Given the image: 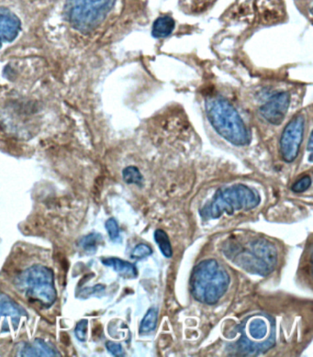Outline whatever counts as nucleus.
Returning a JSON list of instances; mask_svg holds the SVG:
<instances>
[{
  "label": "nucleus",
  "instance_id": "obj_10",
  "mask_svg": "<svg viewBox=\"0 0 313 357\" xmlns=\"http://www.w3.org/2000/svg\"><path fill=\"white\" fill-rule=\"evenodd\" d=\"M20 31V22L15 15L0 13V48L4 43L15 40Z\"/></svg>",
  "mask_w": 313,
  "mask_h": 357
},
{
  "label": "nucleus",
  "instance_id": "obj_13",
  "mask_svg": "<svg viewBox=\"0 0 313 357\" xmlns=\"http://www.w3.org/2000/svg\"><path fill=\"white\" fill-rule=\"evenodd\" d=\"M23 356H58L56 351L52 349L45 341L36 339L33 344L25 345L22 349Z\"/></svg>",
  "mask_w": 313,
  "mask_h": 357
},
{
  "label": "nucleus",
  "instance_id": "obj_4",
  "mask_svg": "<svg viewBox=\"0 0 313 357\" xmlns=\"http://www.w3.org/2000/svg\"><path fill=\"white\" fill-rule=\"evenodd\" d=\"M261 197L257 190L243 184L222 188L201 211L205 220H217L223 214L233 215L236 211H251L260 204Z\"/></svg>",
  "mask_w": 313,
  "mask_h": 357
},
{
  "label": "nucleus",
  "instance_id": "obj_16",
  "mask_svg": "<svg viewBox=\"0 0 313 357\" xmlns=\"http://www.w3.org/2000/svg\"><path fill=\"white\" fill-rule=\"evenodd\" d=\"M155 240L162 254L167 258L172 257V245H171L169 237H168L167 232L162 230V229H158L155 231Z\"/></svg>",
  "mask_w": 313,
  "mask_h": 357
},
{
  "label": "nucleus",
  "instance_id": "obj_1",
  "mask_svg": "<svg viewBox=\"0 0 313 357\" xmlns=\"http://www.w3.org/2000/svg\"><path fill=\"white\" fill-rule=\"evenodd\" d=\"M224 254L239 268L262 277L271 274L277 266L276 246L265 238H236L227 243Z\"/></svg>",
  "mask_w": 313,
  "mask_h": 357
},
{
  "label": "nucleus",
  "instance_id": "obj_18",
  "mask_svg": "<svg viewBox=\"0 0 313 357\" xmlns=\"http://www.w3.org/2000/svg\"><path fill=\"white\" fill-rule=\"evenodd\" d=\"M123 176L127 184H135L141 185L143 184L144 178L140 170L135 167H128L123 170Z\"/></svg>",
  "mask_w": 313,
  "mask_h": 357
},
{
  "label": "nucleus",
  "instance_id": "obj_8",
  "mask_svg": "<svg viewBox=\"0 0 313 357\" xmlns=\"http://www.w3.org/2000/svg\"><path fill=\"white\" fill-rule=\"evenodd\" d=\"M305 118L303 114L296 115L284 130L280 139V153L283 160L292 162L298 158L303 144Z\"/></svg>",
  "mask_w": 313,
  "mask_h": 357
},
{
  "label": "nucleus",
  "instance_id": "obj_17",
  "mask_svg": "<svg viewBox=\"0 0 313 357\" xmlns=\"http://www.w3.org/2000/svg\"><path fill=\"white\" fill-rule=\"evenodd\" d=\"M102 241V236L98 234H91L83 237L80 245L89 254H95L97 252L98 245Z\"/></svg>",
  "mask_w": 313,
  "mask_h": 357
},
{
  "label": "nucleus",
  "instance_id": "obj_21",
  "mask_svg": "<svg viewBox=\"0 0 313 357\" xmlns=\"http://www.w3.org/2000/svg\"><path fill=\"white\" fill-rule=\"evenodd\" d=\"M105 226L109 238H111L112 241L116 242V241L120 239V228H119L118 222H116L115 219L112 218V219L107 220Z\"/></svg>",
  "mask_w": 313,
  "mask_h": 357
},
{
  "label": "nucleus",
  "instance_id": "obj_6",
  "mask_svg": "<svg viewBox=\"0 0 313 357\" xmlns=\"http://www.w3.org/2000/svg\"><path fill=\"white\" fill-rule=\"evenodd\" d=\"M116 0H69L66 14L71 24L80 31H91L112 10Z\"/></svg>",
  "mask_w": 313,
  "mask_h": 357
},
{
  "label": "nucleus",
  "instance_id": "obj_22",
  "mask_svg": "<svg viewBox=\"0 0 313 357\" xmlns=\"http://www.w3.org/2000/svg\"><path fill=\"white\" fill-rule=\"evenodd\" d=\"M88 321L82 320L78 322L75 328V335L80 341H85L86 337V330H88Z\"/></svg>",
  "mask_w": 313,
  "mask_h": 357
},
{
  "label": "nucleus",
  "instance_id": "obj_15",
  "mask_svg": "<svg viewBox=\"0 0 313 357\" xmlns=\"http://www.w3.org/2000/svg\"><path fill=\"white\" fill-rule=\"evenodd\" d=\"M158 310L155 307H151L144 316L140 325V335H146L153 332L158 326Z\"/></svg>",
  "mask_w": 313,
  "mask_h": 357
},
{
  "label": "nucleus",
  "instance_id": "obj_19",
  "mask_svg": "<svg viewBox=\"0 0 313 357\" xmlns=\"http://www.w3.org/2000/svg\"><path fill=\"white\" fill-rule=\"evenodd\" d=\"M152 254L153 250L149 245H146V243H140V245L135 246V248L133 249L130 257H132V259H143V258L150 257Z\"/></svg>",
  "mask_w": 313,
  "mask_h": 357
},
{
  "label": "nucleus",
  "instance_id": "obj_2",
  "mask_svg": "<svg viewBox=\"0 0 313 357\" xmlns=\"http://www.w3.org/2000/svg\"><path fill=\"white\" fill-rule=\"evenodd\" d=\"M205 107L211 126L223 139L236 146L250 143V132L245 121L226 98L220 95H208Z\"/></svg>",
  "mask_w": 313,
  "mask_h": 357
},
{
  "label": "nucleus",
  "instance_id": "obj_14",
  "mask_svg": "<svg viewBox=\"0 0 313 357\" xmlns=\"http://www.w3.org/2000/svg\"><path fill=\"white\" fill-rule=\"evenodd\" d=\"M175 29V20L169 16L159 17L153 25L152 34L155 38L169 36Z\"/></svg>",
  "mask_w": 313,
  "mask_h": 357
},
{
  "label": "nucleus",
  "instance_id": "obj_12",
  "mask_svg": "<svg viewBox=\"0 0 313 357\" xmlns=\"http://www.w3.org/2000/svg\"><path fill=\"white\" fill-rule=\"evenodd\" d=\"M23 315H27L25 310L11 300L8 295L0 293V317L1 316H10L14 322H18L20 318Z\"/></svg>",
  "mask_w": 313,
  "mask_h": 357
},
{
  "label": "nucleus",
  "instance_id": "obj_23",
  "mask_svg": "<svg viewBox=\"0 0 313 357\" xmlns=\"http://www.w3.org/2000/svg\"><path fill=\"white\" fill-rule=\"evenodd\" d=\"M107 349L114 356H123L124 351L120 344L114 342H108L106 344Z\"/></svg>",
  "mask_w": 313,
  "mask_h": 357
},
{
  "label": "nucleus",
  "instance_id": "obj_3",
  "mask_svg": "<svg viewBox=\"0 0 313 357\" xmlns=\"http://www.w3.org/2000/svg\"><path fill=\"white\" fill-rule=\"evenodd\" d=\"M230 283V275L218 261L206 259L191 274L190 291L199 303L214 305L224 296Z\"/></svg>",
  "mask_w": 313,
  "mask_h": 357
},
{
  "label": "nucleus",
  "instance_id": "obj_20",
  "mask_svg": "<svg viewBox=\"0 0 313 357\" xmlns=\"http://www.w3.org/2000/svg\"><path fill=\"white\" fill-rule=\"evenodd\" d=\"M312 185V178L310 176H304L291 187V190L295 193H303L308 190Z\"/></svg>",
  "mask_w": 313,
  "mask_h": 357
},
{
  "label": "nucleus",
  "instance_id": "obj_24",
  "mask_svg": "<svg viewBox=\"0 0 313 357\" xmlns=\"http://www.w3.org/2000/svg\"><path fill=\"white\" fill-rule=\"evenodd\" d=\"M312 137H311V138H310V141H309V151L312 150Z\"/></svg>",
  "mask_w": 313,
  "mask_h": 357
},
{
  "label": "nucleus",
  "instance_id": "obj_11",
  "mask_svg": "<svg viewBox=\"0 0 313 357\" xmlns=\"http://www.w3.org/2000/svg\"><path fill=\"white\" fill-rule=\"evenodd\" d=\"M103 265L115 270L121 277L125 278H136L138 277V270L133 264L121 260L117 257L103 258L101 259Z\"/></svg>",
  "mask_w": 313,
  "mask_h": 357
},
{
  "label": "nucleus",
  "instance_id": "obj_9",
  "mask_svg": "<svg viewBox=\"0 0 313 357\" xmlns=\"http://www.w3.org/2000/svg\"><path fill=\"white\" fill-rule=\"evenodd\" d=\"M289 103H291L289 93L285 91L277 93L261 107V114L269 123L280 126L288 112Z\"/></svg>",
  "mask_w": 313,
  "mask_h": 357
},
{
  "label": "nucleus",
  "instance_id": "obj_7",
  "mask_svg": "<svg viewBox=\"0 0 313 357\" xmlns=\"http://www.w3.org/2000/svg\"><path fill=\"white\" fill-rule=\"evenodd\" d=\"M20 286L31 298H36L43 306L49 307L56 300V290L54 286V274L45 266L34 265L26 269L19 278Z\"/></svg>",
  "mask_w": 313,
  "mask_h": 357
},
{
  "label": "nucleus",
  "instance_id": "obj_5",
  "mask_svg": "<svg viewBox=\"0 0 313 357\" xmlns=\"http://www.w3.org/2000/svg\"><path fill=\"white\" fill-rule=\"evenodd\" d=\"M237 348L243 355L266 353L276 344V325L270 316L257 314L246 318L239 326Z\"/></svg>",
  "mask_w": 313,
  "mask_h": 357
}]
</instances>
